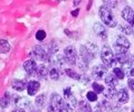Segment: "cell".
I'll return each instance as SVG.
<instances>
[{"label": "cell", "mask_w": 134, "mask_h": 112, "mask_svg": "<svg viewBox=\"0 0 134 112\" xmlns=\"http://www.w3.org/2000/svg\"><path fill=\"white\" fill-rule=\"evenodd\" d=\"M97 51H98L97 45H95L93 43H86L85 45L81 46V58L84 62L90 64L95 58Z\"/></svg>", "instance_id": "6da1fadb"}, {"label": "cell", "mask_w": 134, "mask_h": 112, "mask_svg": "<svg viewBox=\"0 0 134 112\" xmlns=\"http://www.w3.org/2000/svg\"><path fill=\"white\" fill-rule=\"evenodd\" d=\"M99 18L103 22L104 25H106L107 27H116L117 26V20L115 19L114 15L112 14L111 8H108L106 6H102L98 10Z\"/></svg>", "instance_id": "7a4b0ae2"}, {"label": "cell", "mask_w": 134, "mask_h": 112, "mask_svg": "<svg viewBox=\"0 0 134 112\" xmlns=\"http://www.w3.org/2000/svg\"><path fill=\"white\" fill-rule=\"evenodd\" d=\"M63 104H64V111L73 112L77 106V100L72 93L70 88L64 90V99H63Z\"/></svg>", "instance_id": "3957f363"}, {"label": "cell", "mask_w": 134, "mask_h": 112, "mask_svg": "<svg viewBox=\"0 0 134 112\" xmlns=\"http://www.w3.org/2000/svg\"><path fill=\"white\" fill-rule=\"evenodd\" d=\"M100 60H102L103 64L106 66V67H112L113 65L115 64V56L114 53H113L112 48L110 46H103V48L100 49Z\"/></svg>", "instance_id": "277c9868"}, {"label": "cell", "mask_w": 134, "mask_h": 112, "mask_svg": "<svg viewBox=\"0 0 134 112\" xmlns=\"http://www.w3.org/2000/svg\"><path fill=\"white\" fill-rule=\"evenodd\" d=\"M64 104H63V98L59 94L53 93L49 98V105L47 108L48 112H63Z\"/></svg>", "instance_id": "5b68a950"}, {"label": "cell", "mask_w": 134, "mask_h": 112, "mask_svg": "<svg viewBox=\"0 0 134 112\" xmlns=\"http://www.w3.org/2000/svg\"><path fill=\"white\" fill-rule=\"evenodd\" d=\"M64 55H65V61L69 65H75L77 63V52L74 46H67L64 49Z\"/></svg>", "instance_id": "8992f818"}, {"label": "cell", "mask_w": 134, "mask_h": 112, "mask_svg": "<svg viewBox=\"0 0 134 112\" xmlns=\"http://www.w3.org/2000/svg\"><path fill=\"white\" fill-rule=\"evenodd\" d=\"M107 68L108 67H106L104 64L96 65L93 67V70H92V75H93V77L95 80H102L104 77V75L107 73Z\"/></svg>", "instance_id": "52a82bcc"}, {"label": "cell", "mask_w": 134, "mask_h": 112, "mask_svg": "<svg viewBox=\"0 0 134 112\" xmlns=\"http://www.w3.org/2000/svg\"><path fill=\"white\" fill-rule=\"evenodd\" d=\"M49 64L53 66V67H57V68H60L65 65V58L63 56H60L59 54H54V55H50V57L48 58Z\"/></svg>", "instance_id": "ba28073f"}, {"label": "cell", "mask_w": 134, "mask_h": 112, "mask_svg": "<svg viewBox=\"0 0 134 112\" xmlns=\"http://www.w3.org/2000/svg\"><path fill=\"white\" fill-rule=\"evenodd\" d=\"M12 104L16 108H21V109L30 108V102H29L28 99L19 97V95H14V97H12Z\"/></svg>", "instance_id": "9c48e42d"}, {"label": "cell", "mask_w": 134, "mask_h": 112, "mask_svg": "<svg viewBox=\"0 0 134 112\" xmlns=\"http://www.w3.org/2000/svg\"><path fill=\"white\" fill-rule=\"evenodd\" d=\"M37 67H38V65L36 64V62L34 60H28L24 63V70L28 75H36Z\"/></svg>", "instance_id": "30bf717a"}, {"label": "cell", "mask_w": 134, "mask_h": 112, "mask_svg": "<svg viewBox=\"0 0 134 112\" xmlns=\"http://www.w3.org/2000/svg\"><path fill=\"white\" fill-rule=\"evenodd\" d=\"M32 56L35 57L36 60H38V61H46L48 58V54L47 52L45 51V49L43 47H40V46H35L32 49Z\"/></svg>", "instance_id": "8fae6325"}, {"label": "cell", "mask_w": 134, "mask_h": 112, "mask_svg": "<svg viewBox=\"0 0 134 112\" xmlns=\"http://www.w3.org/2000/svg\"><path fill=\"white\" fill-rule=\"evenodd\" d=\"M40 89V83L38 81H29L27 83V92L29 95H35Z\"/></svg>", "instance_id": "7c38bea8"}, {"label": "cell", "mask_w": 134, "mask_h": 112, "mask_svg": "<svg viewBox=\"0 0 134 112\" xmlns=\"http://www.w3.org/2000/svg\"><path fill=\"white\" fill-rule=\"evenodd\" d=\"M122 17L124 20H126L130 25H132L133 20H134V10L131 7H125L122 11Z\"/></svg>", "instance_id": "4fadbf2b"}, {"label": "cell", "mask_w": 134, "mask_h": 112, "mask_svg": "<svg viewBox=\"0 0 134 112\" xmlns=\"http://www.w3.org/2000/svg\"><path fill=\"white\" fill-rule=\"evenodd\" d=\"M93 29H94V31H95L96 35H98L99 37H102L103 39H106V37H107V30H106V28L103 26V24L96 23V24L94 25Z\"/></svg>", "instance_id": "5bb4252c"}, {"label": "cell", "mask_w": 134, "mask_h": 112, "mask_svg": "<svg viewBox=\"0 0 134 112\" xmlns=\"http://www.w3.org/2000/svg\"><path fill=\"white\" fill-rule=\"evenodd\" d=\"M49 75V70L46 65L41 64V65H38V67H37V72H36V77L40 78V80H45L46 77Z\"/></svg>", "instance_id": "9a60e30c"}, {"label": "cell", "mask_w": 134, "mask_h": 112, "mask_svg": "<svg viewBox=\"0 0 134 112\" xmlns=\"http://www.w3.org/2000/svg\"><path fill=\"white\" fill-rule=\"evenodd\" d=\"M115 45L116 46H120V47H123L125 49H129L131 47V44L130 41L127 40V38L123 35H119L116 37V40H115Z\"/></svg>", "instance_id": "2e32d148"}, {"label": "cell", "mask_w": 134, "mask_h": 112, "mask_svg": "<svg viewBox=\"0 0 134 112\" xmlns=\"http://www.w3.org/2000/svg\"><path fill=\"white\" fill-rule=\"evenodd\" d=\"M117 101H119L120 104H124V103H126L129 101V92L126 89H121L119 92H117Z\"/></svg>", "instance_id": "e0dca14e"}, {"label": "cell", "mask_w": 134, "mask_h": 112, "mask_svg": "<svg viewBox=\"0 0 134 112\" xmlns=\"http://www.w3.org/2000/svg\"><path fill=\"white\" fill-rule=\"evenodd\" d=\"M12 89L18 92H23L25 89H27V83L23 80H14L12 81Z\"/></svg>", "instance_id": "ac0fdd59"}, {"label": "cell", "mask_w": 134, "mask_h": 112, "mask_svg": "<svg viewBox=\"0 0 134 112\" xmlns=\"http://www.w3.org/2000/svg\"><path fill=\"white\" fill-rule=\"evenodd\" d=\"M12 102V97L9 92H6L5 94L2 95V98L0 99V106L2 109H6V108L9 106V104Z\"/></svg>", "instance_id": "d6986e66"}, {"label": "cell", "mask_w": 134, "mask_h": 112, "mask_svg": "<svg viewBox=\"0 0 134 112\" xmlns=\"http://www.w3.org/2000/svg\"><path fill=\"white\" fill-rule=\"evenodd\" d=\"M105 83L106 85H108V88H115V86L119 84V78H117L114 74H108L105 77Z\"/></svg>", "instance_id": "ffe728a7"}, {"label": "cell", "mask_w": 134, "mask_h": 112, "mask_svg": "<svg viewBox=\"0 0 134 112\" xmlns=\"http://www.w3.org/2000/svg\"><path fill=\"white\" fill-rule=\"evenodd\" d=\"M117 92L119 91H116L115 88H108L106 91L104 90V98L107 101H112L113 99H115L117 97Z\"/></svg>", "instance_id": "44dd1931"}, {"label": "cell", "mask_w": 134, "mask_h": 112, "mask_svg": "<svg viewBox=\"0 0 134 112\" xmlns=\"http://www.w3.org/2000/svg\"><path fill=\"white\" fill-rule=\"evenodd\" d=\"M46 102H47V95H46V94L38 95V97L36 98V100H35V103H36L37 108H43V106H45Z\"/></svg>", "instance_id": "7402d4cb"}, {"label": "cell", "mask_w": 134, "mask_h": 112, "mask_svg": "<svg viewBox=\"0 0 134 112\" xmlns=\"http://www.w3.org/2000/svg\"><path fill=\"white\" fill-rule=\"evenodd\" d=\"M49 77L54 81H57L60 78V71L57 67H52L49 70Z\"/></svg>", "instance_id": "603a6c76"}, {"label": "cell", "mask_w": 134, "mask_h": 112, "mask_svg": "<svg viewBox=\"0 0 134 112\" xmlns=\"http://www.w3.org/2000/svg\"><path fill=\"white\" fill-rule=\"evenodd\" d=\"M78 109L81 112H93V110H92V108L88 102L86 101H81L78 103Z\"/></svg>", "instance_id": "cb8c5ba5"}, {"label": "cell", "mask_w": 134, "mask_h": 112, "mask_svg": "<svg viewBox=\"0 0 134 112\" xmlns=\"http://www.w3.org/2000/svg\"><path fill=\"white\" fill-rule=\"evenodd\" d=\"M10 49V45L7 40L5 39H0V53L1 54H6L9 52Z\"/></svg>", "instance_id": "d4e9b609"}, {"label": "cell", "mask_w": 134, "mask_h": 112, "mask_svg": "<svg viewBox=\"0 0 134 112\" xmlns=\"http://www.w3.org/2000/svg\"><path fill=\"white\" fill-rule=\"evenodd\" d=\"M65 73L67 74V76H69L70 78H73V80H81V75L76 72V71H74V70H72V68H66L65 70Z\"/></svg>", "instance_id": "484cf974"}, {"label": "cell", "mask_w": 134, "mask_h": 112, "mask_svg": "<svg viewBox=\"0 0 134 112\" xmlns=\"http://www.w3.org/2000/svg\"><path fill=\"white\" fill-rule=\"evenodd\" d=\"M123 66L125 67V70H126V73L129 75L134 77V61H130L126 64H124Z\"/></svg>", "instance_id": "4316f807"}, {"label": "cell", "mask_w": 134, "mask_h": 112, "mask_svg": "<svg viewBox=\"0 0 134 112\" xmlns=\"http://www.w3.org/2000/svg\"><path fill=\"white\" fill-rule=\"evenodd\" d=\"M120 30L123 33V34H125V35H132L133 34V27H132V25H130V24H127V25H122V26L120 27Z\"/></svg>", "instance_id": "83f0119b"}, {"label": "cell", "mask_w": 134, "mask_h": 112, "mask_svg": "<svg viewBox=\"0 0 134 112\" xmlns=\"http://www.w3.org/2000/svg\"><path fill=\"white\" fill-rule=\"evenodd\" d=\"M113 74L119 78V80H123L124 76H125V72L123 68L121 67H114V70H113Z\"/></svg>", "instance_id": "f1b7e54d"}, {"label": "cell", "mask_w": 134, "mask_h": 112, "mask_svg": "<svg viewBox=\"0 0 134 112\" xmlns=\"http://www.w3.org/2000/svg\"><path fill=\"white\" fill-rule=\"evenodd\" d=\"M58 52V46H57V44L56 43H50L48 45V53H49V55H54V54H57Z\"/></svg>", "instance_id": "f546056e"}, {"label": "cell", "mask_w": 134, "mask_h": 112, "mask_svg": "<svg viewBox=\"0 0 134 112\" xmlns=\"http://www.w3.org/2000/svg\"><path fill=\"white\" fill-rule=\"evenodd\" d=\"M92 88H93V91L95 93H97V94H99V93H103L104 92V86L103 85H100V84H98V83H93L92 84Z\"/></svg>", "instance_id": "4dcf8cb0"}, {"label": "cell", "mask_w": 134, "mask_h": 112, "mask_svg": "<svg viewBox=\"0 0 134 112\" xmlns=\"http://www.w3.org/2000/svg\"><path fill=\"white\" fill-rule=\"evenodd\" d=\"M86 98L90 102H96L97 101V93H95L94 91H90V92H87Z\"/></svg>", "instance_id": "1f68e13d"}, {"label": "cell", "mask_w": 134, "mask_h": 112, "mask_svg": "<svg viewBox=\"0 0 134 112\" xmlns=\"http://www.w3.org/2000/svg\"><path fill=\"white\" fill-rule=\"evenodd\" d=\"M103 2L105 3L104 6L108 8H115L117 6V0H103Z\"/></svg>", "instance_id": "d6a6232c"}, {"label": "cell", "mask_w": 134, "mask_h": 112, "mask_svg": "<svg viewBox=\"0 0 134 112\" xmlns=\"http://www.w3.org/2000/svg\"><path fill=\"white\" fill-rule=\"evenodd\" d=\"M76 64L78 65L79 70H82V71H86V70H87V66H88V63L84 62L82 58H81V61H77V63H76Z\"/></svg>", "instance_id": "836d02e7"}, {"label": "cell", "mask_w": 134, "mask_h": 112, "mask_svg": "<svg viewBox=\"0 0 134 112\" xmlns=\"http://www.w3.org/2000/svg\"><path fill=\"white\" fill-rule=\"evenodd\" d=\"M46 38V33L44 30H38L36 33V39L37 40H44Z\"/></svg>", "instance_id": "e575fe53"}, {"label": "cell", "mask_w": 134, "mask_h": 112, "mask_svg": "<svg viewBox=\"0 0 134 112\" xmlns=\"http://www.w3.org/2000/svg\"><path fill=\"white\" fill-rule=\"evenodd\" d=\"M127 84H129V88L131 89V91L134 92V78H129Z\"/></svg>", "instance_id": "d590c367"}, {"label": "cell", "mask_w": 134, "mask_h": 112, "mask_svg": "<svg viewBox=\"0 0 134 112\" xmlns=\"http://www.w3.org/2000/svg\"><path fill=\"white\" fill-rule=\"evenodd\" d=\"M11 112H26V111H25V109H21V108H16Z\"/></svg>", "instance_id": "8d00e7d4"}, {"label": "cell", "mask_w": 134, "mask_h": 112, "mask_svg": "<svg viewBox=\"0 0 134 112\" xmlns=\"http://www.w3.org/2000/svg\"><path fill=\"white\" fill-rule=\"evenodd\" d=\"M78 12H79V9H76V10L72 11V16H73V17H77V16H78Z\"/></svg>", "instance_id": "74e56055"}, {"label": "cell", "mask_w": 134, "mask_h": 112, "mask_svg": "<svg viewBox=\"0 0 134 112\" xmlns=\"http://www.w3.org/2000/svg\"><path fill=\"white\" fill-rule=\"evenodd\" d=\"M29 110H30V112H41L39 109H36V108H32V106L29 108Z\"/></svg>", "instance_id": "f35d334b"}, {"label": "cell", "mask_w": 134, "mask_h": 112, "mask_svg": "<svg viewBox=\"0 0 134 112\" xmlns=\"http://www.w3.org/2000/svg\"><path fill=\"white\" fill-rule=\"evenodd\" d=\"M81 2V0H74V5L76 6V5H78V3Z\"/></svg>", "instance_id": "ab89813d"}, {"label": "cell", "mask_w": 134, "mask_h": 112, "mask_svg": "<svg viewBox=\"0 0 134 112\" xmlns=\"http://www.w3.org/2000/svg\"><path fill=\"white\" fill-rule=\"evenodd\" d=\"M132 26L134 27V20H133V23H132Z\"/></svg>", "instance_id": "60d3db41"}, {"label": "cell", "mask_w": 134, "mask_h": 112, "mask_svg": "<svg viewBox=\"0 0 134 112\" xmlns=\"http://www.w3.org/2000/svg\"><path fill=\"white\" fill-rule=\"evenodd\" d=\"M59 1H60V0H59Z\"/></svg>", "instance_id": "b9f144b4"}, {"label": "cell", "mask_w": 134, "mask_h": 112, "mask_svg": "<svg viewBox=\"0 0 134 112\" xmlns=\"http://www.w3.org/2000/svg\"><path fill=\"white\" fill-rule=\"evenodd\" d=\"M133 34H134V33H133Z\"/></svg>", "instance_id": "7bdbcfd3"}]
</instances>
